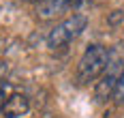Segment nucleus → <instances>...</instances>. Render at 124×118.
<instances>
[{
  "mask_svg": "<svg viewBox=\"0 0 124 118\" xmlns=\"http://www.w3.org/2000/svg\"><path fill=\"white\" fill-rule=\"evenodd\" d=\"M109 58H111V52L105 45H99V43L88 45L86 52L79 58V62H77V71H75L77 84L86 86L90 82L101 79V75L105 73V69L109 65Z\"/></svg>",
  "mask_w": 124,
  "mask_h": 118,
  "instance_id": "obj_1",
  "label": "nucleus"
},
{
  "mask_svg": "<svg viewBox=\"0 0 124 118\" xmlns=\"http://www.w3.org/2000/svg\"><path fill=\"white\" fill-rule=\"evenodd\" d=\"M88 26V15L86 13H73L69 15L66 19H62L60 24H56V26L49 30V34H47V47L49 50H60L64 45H69L73 39H77Z\"/></svg>",
  "mask_w": 124,
  "mask_h": 118,
  "instance_id": "obj_2",
  "label": "nucleus"
},
{
  "mask_svg": "<svg viewBox=\"0 0 124 118\" xmlns=\"http://www.w3.org/2000/svg\"><path fill=\"white\" fill-rule=\"evenodd\" d=\"M124 71L122 65V56L118 52H111V58H109V65L105 69V73L101 75V79L94 86V97L96 101H105V99H113V92H116V86H118V79Z\"/></svg>",
  "mask_w": 124,
  "mask_h": 118,
  "instance_id": "obj_3",
  "label": "nucleus"
},
{
  "mask_svg": "<svg viewBox=\"0 0 124 118\" xmlns=\"http://www.w3.org/2000/svg\"><path fill=\"white\" fill-rule=\"evenodd\" d=\"M69 11L77 13V0H41L37 4L39 19H54V17H60Z\"/></svg>",
  "mask_w": 124,
  "mask_h": 118,
  "instance_id": "obj_4",
  "label": "nucleus"
},
{
  "mask_svg": "<svg viewBox=\"0 0 124 118\" xmlns=\"http://www.w3.org/2000/svg\"><path fill=\"white\" fill-rule=\"evenodd\" d=\"M28 110H30V101H28V97L26 94H17V92H13L7 97V103H4V110H2V114L4 118H22L28 114Z\"/></svg>",
  "mask_w": 124,
  "mask_h": 118,
  "instance_id": "obj_5",
  "label": "nucleus"
},
{
  "mask_svg": "<svg viewBox=\"0 0 124 118\" xmlns=\"http://www.w3.org/2000/svg\"><path fill=\"white\" fill-rule=\"evenodd\" d=\"M113 101H116V105L124 107V71L120 75V79H118V86H116V92H113Z\"/></svg>",
  "mask_w": 124,
  "mask_h": 118,
  "instance_id": "obj_6",
  "label": "nucleus"
},
{
  "mask_svg": "<svg viewBox=\"0 0 124 118\" xmlns=\"http://www.w3.org/2000/svg\"><path fill=\"white\" fill-rule=\"evenodd\" d=\"M124 22V11L122 9H116V11H111V13L107 15V24L109 26H120Z\"/></svg>",
  "mask_w": 124,
  "mask_h": 118,
  "instance_id": "obj_7",
  "label": "nucleus"
},
{
  "mask_svg": "<svg viewBox=\"0 0 124 118\" xmlns=\"http://www.w3.org/2000/svg\"><path fill=\"white\" fill-rule=\"evenodd\" d=\"M7 73H9V65L0 60V84L4 82V75H7Z\"/></svg>",
  "mask_w": 124,
  "mask_h": 118,
  "instance_id": "obj_8",
  "label": "nucleus"
},
{
  "mask_svg": "<svg viewBox=\"0 0 124 118\" xmlns=\"http://www.w3.org/2000/svg\"><path fill=\"white\" fill-rule=\"evenodd\" d=\"M4 103H7V92H4V88L0 86V112L4 110Z\"/></svg>",
  "mask_w": 124,
  "mask_h": 118,
  "instance_id": "obj_9",
  "label": "nucleus"
},
{
  "mask_svg": "<svg viewBox=\"0 0 124 118\" xmlns=\"http://www.w3.org/2000/svg\"><path fill=\"white\" fill-rule=\"evenodd\" d=\"M39 2H41V0H39Z\"/></svg>",
  "mask_w": 124,
  "mask_h": 118,
  "instance_id": "obj_10",
  "label": "nucleus"
}]
</instances>
